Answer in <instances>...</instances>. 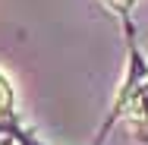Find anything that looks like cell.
Returning a JSON list of instances; mask_svg holds the SVG:
<instances>
[{
    "label": "cell",
    "instance_id": "cell-1",
    "mask_svg": "<svg viewBox=\"0 0 148 145\" xmlns=\"http://www.w3.org/2000/svg\"><path fill=\"white\" fill-rule=\"evenodd\" d=\"M129 114L139 117V120H148V82L132 91V101H129Z\"/></svg>",
    "mask_w": 148,
    "mask_h": 145
},
{
    "label": "cell",
    "instance_id": "cell-2",
    "mask_svg": "<svg viewBox=\"0 0 148 145\" xmlns=\"http://www.w3.org/2000/svg\"><path fill=\"white\" fill-rule=\"evenodd\" d=\"M10 107H13V88L6 82V76L0 73V117L10 114Z\"/></svg>",
    "mask_w": 148,
    "mask_h": 145
},
{
    "label": "cell",
    "instance_id": "cell-3",
    "mask_svg": "<svg viewBox=\"0 0 148 145\" xmlns=\"http://www.w3.org/2000/svg\"><path fill=\"white\" fill-rule=\"evenodd\" d=\"M107 3H110V6H117V10H126L132 0H107Z\"/></svg>",
    "mask_w": 148,
    "mask_h": 145
}]
</instances>
